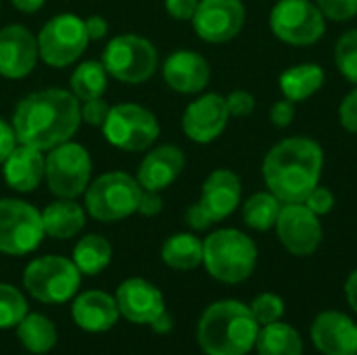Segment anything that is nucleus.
Returning <instances> with one entry per match:
<instances>
[{
  "label": "nucleus",
  "mask_w": 357,
  "mask_h": 355,
  "mask_svg": "<svg viewBox=\"0 0 357 355\" xmlns=\"http://www.w3.org/2000/svg\"><path fill=\"white\" fill-rule=\"evenodd\" d=\"M10 123L19 144L50 151L75 136L82 123L79 100L63 88L38 90L15 107Z\"/></svg>",
  "instance_id": "1"
},
{
  "label": "nucleus",
  "mask_w": 357,
  "mask_h": 355,
  "mask_svg": "<svg viewBox=\"0 0 357 355\" xmlns=\"http://www.w3.org/2000/svg\"><path fill=\"white\" fill-rule=\"evenodd\" d=\"M324 169L322 146L307 136H291L276 142L261 165L268 190L282 203H303L320 184Z\"/></svg>",
  "instance_id": "2"
},
{
  "label": "nucleus",
  "mask_w": 357,
  "mask_h": 355,
  "mask_svg": "<svg viewBox=\"0 0 357 355\" xmlns=\"http://www.w3.org/2000/svg\"><path fill=\"white\" fill-rule=\"evenodd\" d=\"M259 324L249 305L218 301L209 305L197 328V339L207 355H247L257 341Z\"/></svg>",
  "instance_id": "3"
},
{
  "label": "nucleus",
  "mask_w": 357,
  "mask_h": 355,
  "mask_svg": "<svg viewBox=\"0 0 357 355\" xmlns=\"http://www.w3.org/2000/svg\"><path fill=\"white\" fill-rule=\"evenodd\" d=\"M203 266L226 285L247 280L257 266V247L251 236L236 228H222L203 241Z\"/></svg>",
  "instance_id": "4"
},
{
  "label": "nucleus",
  "mask_w": 357,
  "mask_h": 355,
  "mask_svg": "<svg viewBox=\"0 0 357 355\" xmlns=\"http://www.w3.org/2000/svg\"><path fill=\"white\" fill-rule=\"evenodd\" d=\"M142 186L126 172H107L86 188V211L98 222H119L136 213Z\"/></svg>",
  "instance_id": "5"
},
{
  "label": "nucleus",
  "mask_w": 357,
  "mask_h": 355,
  "mask_svg": "<svg viewBox=\"0 0 357 355\" xmlns=\"http://www.w3.org/2000/svg\"><path fill=\"white\" fill-rule=\"evenodd\" d=\"M102 65L111 77L123 84H142L151 80L159 65V54L151 40L138 33H121L109 40L102 52Z\"/></svg>",
  "instance_id": "6"
},
{
  "label": "nucleus",
  "mask_w": 357,
  "mask_h": 355,
  "mask_svg": "<svg viewBox=\"0 0 357 355\" xmlns=\"http://www.w3.org/2000/svg\"><path fill=\"white\" fill-rule=\"evenodd\" d=\"M92 176L90 153L77 142H63L50 149L44 165L48 190L59 199H77L86 192Z\"/></svg>",
  "instance_id": "7"
},
{
  "label": "nucleus",
  "mask_w": 357,
  "mask_h": 355,
  "mask_svg": "<svg viewBox=\"0 0 357 355\" xmlns=\"http://www.w3.org/2000/svg\"><path fill=\"white\" fill-rule=\"evenodd\" d=\"M159 132L161 128L155 113L136 103H121L111 107L102 123L107 142L128 153L151 149V144L159 138Z\"/></svg>",
  "instance_id": "8"
},
{
  "label": "nucleus",
  "mask_w": 357,
  "mask_h": 355,
  "mask_svg": "<svg viewBox=\"0 0 357 355\" xmlns=\"http://www.w3.org/2000/svg\"><path fill=\"white\" fill-rule=\"evenodd\" d=\"M82 272L73 262L59 255L33 259L23 272L27 293L42 303H65L79 289Z\"/></svg>",
  "instance_id": "9"
},
{
  "label": "nucleus",
  "mask_w": 357,
  "mask_h": 355,
  "mask_svg": "<svg viewBox=\"0 0 357 355\" xmlns=\"http://www.w3.org/2000/svg\"><path fill=\"white\" fill-rule=\"evenodd\" d=\"M272 33L291 46H312L326 31V17L316 2L278 0L270 10Z\"/></svg>",
  "instance_id": "10"
},
{
  "label": "nucleus",
  "mask_w": 357,
  "mask_h": 355,
  "mask_svg": "<svg viewBox=\"0 0 357 355\" xmlns=\"http://www.w3.org/2000/svg\"><path fill=\"white\" fill-rule=\"evenodd\" d=\"M36 38L40 59L56 69L75 63L90 42L84 19L73 13L54 15Z\"/></svg>",
  "instance_id": "11"
},
{
  "label": "nucleus",
  "mask_w": 357,
  "mask_h": 355,
  "mask_svg": "<svg viewBox=\"0 0 357 355\" xmlns=\"http://www.w3.org/2000/svg\"><path fill=\"white\" fill-rule=\"evenodd\" d=\"M42 211L27 201L0 199V253L27 255L44 239Z\"/></svg>",
  "instance_id": "12"
},
{
  "label": "nucleus",
  "mask_w": 357,
  "mask_h": 355,
  "mask_svg": "<svg viewBox=\"0 0 357 355\" xmlns=\"http://www.w3.org/2000/svg\"><path fill=\"white\" fill-rule=\"evenodd\" d=\"M274 228L284 249L297 257H307L316 253L324 236L320 218L305 203L282 205Z\"/></svg>",
  "instance_id": "13"
},
{
  "label": "nucleus",
  "mask_w": 357,
  "mask_h": 355,
  "mask_svg": "<svg viewBox=\"0 0 357 355\" xmlns=\"http://www.w3.org/2000/svg\"><path fill=\"white\" fill-rule=\"evenodd\" d=\"M245 19L247 10L243 0H199L190 21L203 42L224 44L241 33Z\"/></svg>",
  "instance_id": "14"
},
{
  "label": "nucleus",
  "mask_w": 357,
  "mask_h": 355,
  "mask_svg": "<svg viewBox=\"0 0 357 355\" xmlns=\"http://www.w3.org/2000/svg\"><path fill=\"white\" fill-rule=\"evenodd\" d=\"M230 119L226 96L209 92L192 100L182 115L184 134L197 144H209L222 136Z\"/></svg>",
  "instance_id": "15"
},
{
  "label": "nucleus",
  "mask_w": 357,
  "mask_h": 355,
  "mask_svg": "<svg viewBox=\"0 0 357 355\" xmlns=\"http://www.w3.org/2000/svg\"><path fill=\"white\" fill-rule=\"evenodd\" d=\"M40 59L38 38L19 23L0 29V75L6 80L27 77Z\"/></svg>",
  "instance_id": "16"
},
{
  "label": "nucleus",
  "mask_w": 357,
  "mask_h": 355,
  "mask_svg": "<svg viewBox=\"0 0 357 355\" xmlns=\"http://www.w3.org/2000/svg\"><path fill=\"white\" fill-rule=\"evenodd\" d=\"M312 341L322 355H357V324L343 312L326 310L312 324Z\"/></svg>",
  "instance_id": "17"
},
{
  "label": "nucleus",
  "mask_w": 357,
  "mask_h": 355,
  "mask_svg": "<svg viewBox=\"0 0 357 355\" xmlns=\"http://www.w3.org/2000/svg\"><path fill=\"white\" fill-rule=\"evenodd\" d=\"M163 80L180 94H199L211 80V67L195 50H176L163 63Z\"/></svg>",
  "instance_id": "18"
},
{
  "label": "nucleus",
  "mask_w": 357,
  "mask_h": 355,
  "mask_svg": "<svg viewBox=\"0 0 357 355\" xmlns=\"http://www.w3.org/2000/svg\"><path fill=\"white\" fill-rule=\"evenodd\" d=\"M117 308L123 318L136 324H151L165 312L161 291L144 278H130L117 289Z\"/></svg>",
  "instance_id": "19"
},
{
  "label": "nucleus",
  "mask_w": 357,
  "mask_h": 355,
  "mask_svg": "<svg viewBox=\"0 0 357 355\" xmlns=\"http://www.w3.org/2000/svg\"><path fill=\"white\" fill-rule=\"evenodd\" d=\"M241 178L232 169H215L205 178L199 203L215 224L230 218L236 211V207L241 205Z\"/></svg>",
  "instance_id": "20"
},
{
  "label": "nucleus",
  "mask_w": 357,
  "mask_h": 355,
  "mask_svg": "<svg viewBox=\"0 0 357 355\" xmlns=\"http://www.w3.org/2000/svg\"><path fill=\"white\" fill-rule=\"evenodd\" d=\"M186 165L182 149L174 144H161L144 155L136 180L144 190H165L169 188Z\"/></svg>",
  "instance_id": "21"
},
{
  "label": "nucleus",
  "mask_w": 357,
  "mask_h": 355,
  "mask_svg": "<svg viewBox=\"0 0 357 355\" xmlns=\"http://www.w3.org/2000/svg\"><path fill=\"white\" fill-rule=\"evenodd\" d=\"M44 165L46 157L42 155V151L17 142L13 153L2 163L4 182L17 192H31L44 180Z\"/></svg>",
  "instance_id": "22"
},
{
  "label": "nucleus",
  "mask_w": 357,
  "mask_h": 355,
  "mask_svg": "<svg viewBox=\"0 0 357 355\" xmlns=\"http://www.w3.org/2000/svg\"><path fill=\"white\" fill-rule=\"evenodd\" d=\"M71 314L79 328L88 333H105L117 322L119 308L111 295L102 291H86L73 301Z\"/></svg>",
  "instance_id": "23"
},
{
  "label": "nucleus",
  "mask_w": 357,
  "mask_h": 355,
  "mask_svg": "<svg viewBox=\"0 0 357 355\" xmlns=\"http://www.w3.org/2000/svg\"><path fill=\"white\" fill-rule=\"evenodd\" d=\"M42 226L46 236L59 241L73 239L86 226L84 207L75 203V199H59L42 211Z\"/></svg>",
  "instance_id": "24"
},
{
  "label": "nucleus",
  "mask_w": 357,
  "mask_h": 355,
  "mask_svg": "<svg viewBox=\"0 0 357 355\" xmlns=\"http://www.w3.org/2000/svg\"><path fill=\"white\" fill-rule=\"evenodd\" d=\"M326 73L318 63H299L289 69H284L278 77L280 92L284 98L293 103H301L312 98L320 88L324 86Z\"/></svg>",
  "instance_id": "25"
},
{
  "label": "nucleus",
  "mask_w": 357,
  "mask_h": 355,
  "mask_svg": "<svg viewBox=\"0 0 357 355\" xmlns=\"http://www.w3.org/2000/svg\"><path fill=\"white\" fill-rule=\"evenodd\" d=\"M161 259L174 270H195L203 264V241L190 232L174 234L163 243Z\"/></svg>",
  "instance_id": "26"
},
{
  "label": "nucleus",
  "mask_w": 357,
  "mask_h": 355,
  "mask_svg": "<svg viewBox=\"0 0 357 355\" xmlns=\"http://www.w3.org/2000/svg\"><path fill=\"white\" fill-rule=\"evenodd\" d=\"M255 347L259 355H303L301 335L280 320L266 324L259 331Z\"/></svg>",
  "instance_id": "27"
},
{
  "label": "nucleus",
  "mask_w": 357,
  "mask_h": 355,
  "mask_svg": "<svg viewBox=\"0 0 357 355\" xmlns=\"http://www.w3.org/2000/svg\"><path fill=\"white\" fill-rule=\"evenodd\" d=\"M113 257V249L109 241L100 234H86L77 241L73 249V264L82 274L94 276L102 272Z\"/></svg>",
  "instance_id": "28"
},
{
  "label": "nucleus",
  "mask_w": 357,
  "mask_h": 355,
  "mask_svg": "<svg viewBox=\"0 0 357 355\" xmlns=\"http://www.w3.org/2000/svg\"><path fill=\"white\" fill-rule=\"evenodd\" d=\"M107 69L102 65V61H84L79 63L71 77H69V86H71V94L84 103V100H90V98H98L105 94L107 90Z\"/></svg>",
  "instance_id": "29"
},
{
  "label": "nucleus",
  "mask_w": 357,
  "mask_h": 355,
  "mask_svg": "<svg viewBox=\"0 0 357 355\" xmlns=\"http://www.w3.org/2000/svg\"><path fill=\"white\" fill-rule=\"evenodd\" d=\"M17 335L23 347L31 354H46L56 345L54 324L40 314H27L17 324Z\"/></svg>",
  "instance_id": "30"
},
{
  "label": "nucleus",
  "mask_w": 357,
  "mask_h": 355,
  "mask_svg": "<svg viewBox=\"0 0 357 355\" xmlns=\"http://www.w3.org/2000/svg\"><path fill=\"white\" fill-rule=\"evenodd\" d=\"M282 203L270 192H255L243 203V220L249 228L257 232H268L276 226Z\"/></svg>",
  "instance_id": "31"
},
{
  "label": "nucleus",
  "mask_w": 357,
  "mask_h": 355,
  "mask_svg": "<svg viewBox=\"0 0 357 355\" xmlns=\"http://www.w3.org/2000/svg\"><path fill=\"white\" fill-rule=\"evenodd\" d=\"M335 63L339 73L357 86V29L345 31L335 46Z\"/></svg>",
  "instance_id": "32"
},
{
  "label": "nucleus",
  "mask_w": 357,
  "mask_h": 355,
  "mask_svg": "<svg viewBox=\"0 0 357 355\" xmlns=\"http://www.w3.org/2000/svg\"><path fill=\"white\" fill-rule=\"evenodd\" d=\"M25 316L27 301L23 299V295L10 285H0V328L17 326Z\"/></svg>",
  "instance_id": "33"
},
{
  "label": "nucleus",
  "mask_w": 357,
  "mask_h": 355,
  "mask_svg": "<svg viewBox=\"0 0 357 355\" xmlns=\"http://www.w3.org/2000/svg\"><path fill=\"white\" fill-rule=\"evenodd\" d=\"M249 308H251L257 324H261V326L278 322L284 316V301L276 293H261V295H257Z\"/></svg>",
  "instance_id": "34"
},
{
  "label": "nucleus",
  "mask_w": 357,
  "mask_h": 355,
  "mask_svg": "<svg viewBox=\"0 0 357 355\" xmlns=\"http://www.w3.org/2000/svg\"><path fill=\"white\" fill-rule=\"evenodd\" d=\"M318 8L331 21H349L357 15V0H316Z\"/></svg>",
  "instance_id": "35"
},
{
  "label": "nucleus",
  "mask_w": 357,
  "mask_h": 355,
  "mask_svg": "<svg viewBox=\"0 0 357 355\" xmlns=\"http://www.w3.org/2000/svg\"><path fill=\"white\" fill-rule=\"evenodd\" d=\"M111 111V105L98 96V98H90V100H84L79 103V115H82V121L88 123V126H94V128H102L107 115Z\"/></svg>",
  "instance_id": "36"
},
{
  "label": "nucleus",
  "mask_w": 357,
  "mask_h": 355,
  "mask_svg": "<svg viewBox=\"0 0 357 355\" xmlns=\"http://www.w3.org/2000/svg\"><path fill=\"white\" fill-rule=\"evenodd\" d=\"M230 117H249L255 111V96L247 90H232L226 96Z\"/></svg>",
  "instance_id": "37"
},
{
  "label": "nucleus",
  "mask_w": 357,
  "mask_h": 355,
  "mask_svg": "<svg viewBox=\"0 0 357 355\" xmlns=\"http://www.w3.org/2000/svg\"><path fill=\"white\" fill-rule=\"evenodd\" d=\"M318 218H322V216H328L331 211H333V207H335V195H333V190L328 188V186H322V184H318L310 195H307V199L303 201Z\"/></svg>",
  "instance_id": "38"
},
{
  "label": "nucleus",
  "mask_w": 357,
  "mask_h": 355,
  "mask_svg": "<svg viewBox=\"0 0 357 355\" xmlns=\"http://www.w3.org/2000/svg\"><path fill=\"white\" fill-rule=\"evenodd\" d=\"M339 121L347 132L357 134V86L341 100V105H339Z\"/></svg>",
  "instance_id": "39"
},
{
  "label": "nucleus",
  "mask_w": 357,
  "mask_h": 355,
  "mask_svg": "<svg viewBox=\"0 0 357 355\" xmlns=\"http://www.w3.org/2000/svg\"><path fill=\"white\" fill-rule=\"evenodd\" d=\"M295 119V103L289 98L276 100L270 107V121L274 128H289Z\"/></svg>",
  "instance_id": "40"
},
{
  "label": "nucleus",
  "mask_w": 357,
  "mask_h": 355,
  "mask_svg": "<svg viewBox=\"0 0 357 355\" xmlns=\"http://www.w3.org/2000/svg\"><path fill=\"white\" fill-rule=\"evenodd\" d=\"M199 0H165V10L176 21H190L197 13Z\"/></svg>",
  "instance_id": "41"
},
{
  "label": "nucleus",
  "mask_w": 357,
  "mask_h": 355,
  "mask_svg": "<svg viewBox=\"0 0 357 355\" xmlns=\"http://www.w3.org/2000/svg\"><path fill=\"white\" fill-rule=\"evenodd\" d=\"M163 209V199L157 190H144L140 192V201H138V213L140 216H146V218H155L159 216Z\"/></svg>",
  "instance_id": "42"
},
{
  "label": "nucleus",
  "mask_w": 357,
  "mask_h": 355,
  "mask_svg": "<svg viewBox=\"0 0 357 355\" xmlns=\"http://www.w3.org/2000/svg\"><path fill=\"white\" fill-rule=\"evenodd\" d=\"M186 224L192 228V230H207L211 224H213V220L207 216V211L201 207V203L197 201L195 205H190L188 209H186Z\"/></svg>",
  "instance_id": "43"
},
{
  "label": "nucleus",
  "mask_w": 357,
  "mask_h": 355,
  "mask_svg": "<svg viewBox=\"0 0 357 355\" xmlns=\"http://www.w3.org/2000/svg\"><path fill=\"white\" fill-rule=\"evenodd\" d=\"M15 146H17V134L13 130V123L0 119V163H4V159L13 153Z\"/></svg>",
  "instance_id": "44"
},
{
  "label": "nucleus",
  "mask_w": 357,
  "mask_h": 355,
  "mask_svg": "<svg viewBox=\"0 0 357 355\" xmlns=\"http://www.w3.org/2000/svg\"><path fill=\"white\" fill-rule=\"evenodd\" d=\"M84 25H86V33L90 40H102L107 33H109V23L105 17L100 15H90L84 19Z\"/></svg>",
  "instance_id": "45"
},
{
  "label": "nucleus",
  "mask_w": 357,
  "mask_h": 355,
  "mask_svg": "<svg viewBox=\"0 0 357 355\" xmlns=\"http://www.w3.org/2000/svg\"><path fill=\"white\" fill-rule=\"evenodd\" d=\"M345 295H347V301L351 305V310L357 314V270H354L345 282Z\"/></svg>",
  "instance_id": "46"
},
{
  "label": "nucleus",
  "mask_w": 357,
  "mask_h": 355,
  "mask_svg": "<svg viewBox=\"0 0 357 355\" xmlns=\"http://www.w3.org/2000/svg\"><path fill=\"white\" fill-rule=\"evenodd\" d=\"M13 2V6L17 8V10H21V13H38L42 6H44V2L46 0H10Z\"/></svg>",
  "instance_id": "47"
},
{
  "label": "nucleus",
  "mask_w": 357,
  "mask_h": 355,
  "mask_svg": "<svg viewBox=\"0 0 357 355\" xmlns=\"http://www.w3.org/2000/svg\"><path fill=\"white\" fill-rule=\"evenodd\" d=\"M151 326H153L155 333H169L172 326H174V320H172V316H169L167 312H163V314H159V316L151 322Z\"/></svg>",
  "instance_id": "48"
}]
</instances>
